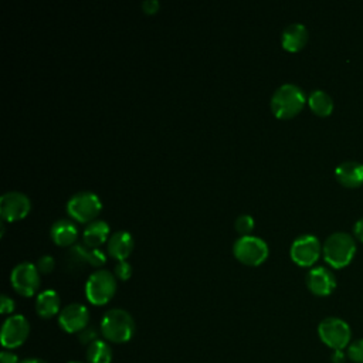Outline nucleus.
<instances>
[{"instance_id": "obj_1", "label": "nucleus", "mask_w": 363, "mask_h": 363, "mask_svg": "<svg viewBox=\"0 0 363 363\" xmlns=\"http://www.w3.org/2000/svg\"><path fill=\"white\" fill-rule=\"evenodd\" d=\"M303 89L292 82L279 85L271 96V109L279 119H289L299 113L306 102Z\"/></svg>"}, {"instance_id": "obj_2", "label": "nucleus", "mask_w": 363, "mask_h": 363, "mask_svg": "<svg viewBox=\"0 0 363 363\" xmlns=\"http://www.w3.org/2000/svg\"><path fill=\"white\" fill-rule=\"evenodd\" d=\"M325 261L333 268H342L347 265L356 252L354 238L345 231L332 233L322 247Z\"/></svg>"}, {"instance_id": "obj_3", "label": "nucleus", "mask_w": 363, "mask_h": 363, "mask_svg": "<svg viewBox=\"0 0 363 363\" xmlns=\"http://www.w3.org/2000/svg\"><path fill=\"white\" fill-rule=\"evenodd\" d=\"M101 332L104 337L113 343L128 342L135 332V322L129 312L113 308L105 312L101 320Z\"/></svg>"}, {"instance_id": "obj_4", "label": "nucleus", "mask_w": 363, "mask_h": 363, "mask_svg": "<svg viewBox=\"0 0 363 363\" xmlns=\"http://www.w3.org/2000/svg\"><path fill=\"white\" fill-rule=\"evenodd\" d=\"M116 291V278L108 269H96L85 282V295L92 305H105Z\"/></svg>"}, {"instance_id": "obj_5", "label": "nucleus", "mask_w": 363, "mask_h": 363, "mask_svg": "<svg viewBox=\"0 0 363 363\" xmlns=\"http://www.w3.org/2000/svg\"><path fill=\"white\" fill-rule=\"evenodd\" d=\"M102 210V201L94 191L74 193L67 201V213L79 223H91Z\"/></svg>"}, {"instance_id": "obj_6", "label": "nucleus", "mask_w": 363, "mask_h": 363, "mask_svg": "<svg viewBox=\"0 0 363 363\" xmlns=\"http://www.w3.org/2000/svg\"><path fill=\"white\" fill-rule=\"evenodd\" d=\"M233 252L245 265H259L268 257V244L257 235H241L234 241Z\"/></svg>"}, {"instance_id": "obj_7", "label": "nucleus", "mask_w": 363, "mask_h": 363, "mask_svg": "<svg viewBox=\"0 0 363 363\" xmlns=\"http://www.w3.org/2000/svg\"><path fill=\"white\" fill-rule=\"evenodd\" d=\"M318 335L320 340L332 350H343L350 343L352 330L343 319L329 316L319 323Z\"/></svg>"}, {"instance_id": "obj_8", "label": "nucleus", "mask_w": 363, "mask_h": 363, "mask_svg": "<svg viewBox=\"0 0 363 363\" xmlns=\"http://www.w3.org/2000/svg\"><path fill=\"white\" fill-rule=\"evenodd\" d=\"M13 288L23 296H33L40 286V271L30 261L18 262L10 274Z\"/></svg>"}, {"instance_id": "obj_9", "label": "nucleus", "mask_w": 363, "mask_h": 363, "mask_svg": "<svg viewBox=\"0 0 363 363\" xmlns=\"http://www.w3.org/2000/svg\"><path fill=\"white\" fill-rule=\"evenodd\" d=\"M320 251L322 245L316 235L302 234L292 241L289 255L295 264L301 267H309L318 261Z\"/></svg>"}, {"instance_id": "obj_10", "label": "nucleus", "mask_w": 363, "mask_h": 363, "mask_svg": "<svg viewBox=\"0 0 363 363\" xmlns=\"http://www.w3.org/2000/svg\"><path fill=\"white\" fill-rule=\"evenodd\" d=\"M30 333V323L23 315L9 316L3 326L0 340L6 349H16L21 346Z\"/></svg>"}, {"instance_id": "obj_11", "label": "nucleus", "mask_w": 363, "mask_h": 363, "mask_svg": "<svg viewBox=\"0 0 363 363\" xmlns=\"http://www.w3.org/2000/svg\"><path fill=\"white\" fill-rule=\"evenodd\" d=\"M30 210L31 201L21 191H7L0 197V216L4 221L21 220Z\"/></svg>"}, {"instance_id": "obj_12", "label": "nucleus", "mask_w": 363, "mask_h": 363, "mask_svg": "<svg viewBox=\"0 0 363 363\" xmlns=\"http://www.w3.org/2000/svg\"><path fill=\"white\" fill-rule=\"evenodd\" d=\"M89 311L82 303H69L58 315V323L68 333H79L88 326Z\"/></svg>"}, {"instance_id": "obj_13", "label": "nucleus", "mask_w": 363, "mask_h": 363, "mask_svg": "<svg viewBox=\"0 0 363 363\" xmlns=\"http://www.w3.org/2000/svg\"><path fill=\"white\" fill-rule=\"evenodd\" d=\"M306 285L312 294L318 296H326L335 289L336 278L330 269L323 265H318L308 271Z\"/></svg>"}, {"instance_id": "obj_14", "label": "nucleus", "mask_w": 363, "mask_h": 363, "mask_svg": "<svg viewBox=\"0 0 363 363\" xmlns=\"http://www.w3.org/2000/svg\"><path fill=\"white\" fill-rule=\"evenodd\" d=\"M132 250H133V237L130 233L125 230L115 231L113 234L109 235L106 241L108 254L118 261L126 259L128 255L132 252Z\"/></svg>"}, {"instance_id": "obj_15", "label": "nucleus", "mask_w": 363, "mask_h": 363, "mask_svg": "<svg viewBox=\"0 0 363 363\" xmlns=\"http://www.w3.org/2000/svg\"><path fill=\"white\" fill-rule=\"evenodd\" d=\"M337 182L346 187H357L363 184V163L356 160H345L335 169Z\"/></svg>"}, {"instance_id": "obj_16", "label": "nucleus", "mask_w": 363, "mask_h": 363, "mask_svg": "<svg viewBox=\"0 0 363 363\" xmlns=\"http://www.w3.org/2000/svg\"><path fill=\"white\" fill-rule=\"evenodd\" d=\"M308 41V28L301 23L288 24L281 34V44L286 51H299Z\"/></svg>"}, {"instance_id": "obj_17", "label": "nucleus", "mask_w": 363, "mask_h": 363, "mask_svg": "<svg viewBox=\"0 0 363 363\" xmlns=\"http://www.w3.org/2000/svg\"><path fill=\"white\" fill-rule=\"evenodd\" d=\"M52 241L60 247L71 245L78 238V230L74 221L68 218H60L52 223L50 230Z\"/></svg>"}, {"instance_id": "obj_18", "label": "nucleus", "mask_w": 363, "mask_h": 363, "mask_svg": "<svg viewBox=\"0 0 363 363\" xmlns=\"http://www.w3.org/2000/svg\"><path fill=\"white\" fill-rule=\"evenodd\" d=\"M109 224L104 220H94L86 224L82 233L84 244L89 248H99L101 244L108 241L109 238Z\"/></svg>"}, {"instance_id": "obj_19", "label": "nucleus", "mask_w": 363, "mask_h": 363, "mask_svg": "<svg viewBox=\"0 0 363 363\" xmlns=\"http://www.w3.org/2000/svg\"><path fill=\"white\" fill-rule=\"evenodd\" d=\"M35 311L44 318L50 319L60 312V296L54 289L41 291L35 298Z\"/></svg>"}, {"instance_id": "obj_20", "label": "nucleus", "mask_w": 363, "mask_h": 363, "mask_svg": "<svg viewBox=\"0 0 363 363\" xmlns=\"http://www.w3.org/2000/svg\"><path fill=\"white\" fill-rule=\"evenodd\" d=\"M308 105L312 112L319 116H328L333 111V99L323 89H313L308 95Z\"/></svg>"}, {"instance_id": "obj_21", "label": "nucleus", "mask_w": 363, "mask_h": 363, "mask_svg": "<svg viewBox=\"0 0 363 363\" xmlns=\"http://www.w3.org/2000/svg\"><path fill=\"white\" fill-rule=\"evenodd\" d=\"M86 357L89 363H111L112 362V349L104 340H95L88 345Z\"/></svg>"}, {"instance_id": "obj_22", "label": "nucleus", "mask_w": 363, "mask_h": 363, "mask_svg": "<svg viewBox=\"0 0 363 363\" xmlns=\"http://www.w3.org/2000/svg\"><path fill=\"white\" fill-rule=\"evenodd\" d=\"M88 252H89V247H86L85 244L72 245L67 254L69 267L82 268L84 265H89L88 264Z\"/></svg>"}, {"instance_id": "obj_23", "label": "nucleus", "mask_w": 363, "mask_h": 363, "mask_svg": "<svg viewBox=\"0 0 363 363\" xmlns=\"http://www.w3.org/2000/svg\"><path fill=\"white\" fill-rule=\"evenodd\" d=\"M234 227H235V230L240 234L248 235L252 231V228H254V218H252V216H250V214L238 216L235 218V221H234Z\"/></svg>"}, {"instance_id": "obj_24", "label": "nucleus", "mask_w": 363, "mask_h": 363, "mask_svg": "<svg viewBox=\"0 0 363 363\" xmlns=\"http://www.w3.org/2000/svg\"><path fill=\"white\" fill-rule=\"evenodd\" d=\"M347 357L354 363H363V339H357L347 346Z\"/></svg>"}, {"instance_id": "obj_25", "label": "nucleus", "mask_w": 363, "mask_h": 363, "mask_svg": "<svg viewBox=\"0 0 363 363\" xmlns=\"http://www.w3.org/2000/svg\"><path fill=\"white\" fill-rule=\"evenodd\" d=\"M37 268H38V271L40 272H43V274H50L52 269H54V267H55V259H54V257L52 255H50V254H44V255H41L38 259H37Z\"/></svg>"}, {"instance_id": "obj_26", "label": "nucleus", "mask_w": 363, "mask_h": 363, "mask_svg": "<svg viewBox=\"0 0 363 363\" xmlns=\"http://www.w3.org/2000/svg\"><path fill=\"white\" fill-rule=\"evenodd\" d=\"M106 262V255L101 248H89L88 264L92 267H101Z\"/></svg>"}, {"instance_id": "obj_27", "label": "nucleus", "mask_w": 363, "mask_h": 363, "mask_svg": "<svg viewBox=\"0 0 363 363\" xmlns=\"http://www.w3.org/2000/svg\"><path fill=\"white\" fill-rule=\"evenodd\" d=\"M113 274H115L116 278L125 281L132 275V265L126 259L118 261L116 265H115V272Z\"/></svg>"}, {"instance_id": "obj_28", "label": "nucleus", "mask_w": 363, "mask_h": 363, "mask_svg": "<svg viewBox=\"0 0 363 363\" xmlns=\"http://www.w3.org/2000/svg\"><path fill=\"white\" fill-rule=\"evenodd\" d=\"M79 340L82 342V343H88V345H91L92 342H95V340H98L96 339V330H95V328H85L84 330H81L79 332Z\"/></svg>"}, {"instance_id": "obj_29", "label": "nucleus", "mask_w": 363, "mask_h": 363, "mask_svg": "<svg viewBox=\"0 0 363 363\" xmlns=\"http://www.w3.org/2000/svg\"><path fill=\"white\" fill-rule=\"evenodd\" d=\"M0 311H1V313H11L14 311V301L10 296H7L6 294L1 295Z\"/></svg>"}, {"instance_id": "obj_30", "label": "nucleus", "mask_w": 363, "mask_h": 363, "mask_svg": "<svg viewBox=\"0 0 363 363\" xmlns=\"http://www.w3.org/2000/svg\"><path fill=\"white\" fill-rule=\"evenodd\" d=\"M160 7V3L157 0H143L142 1V9L147 14H155Z\"/></svg>"}, {"instance_id": "obj_31", "label": "nucleus", "mask_w": 363, "mask_h": 363, "mask_svg": "<svg viewBox=\"0 0 363 363\" xmlns=\"http://www.w3.org/2000/svg\"><path fill=\"white\" fill-rule=\"evenodd\" d=\"M0 363H18V359L11 352H1L0 353Z\"/></svg>"}, {"instance_id": "obj_32", "label": "nucleus", "mask_w": 363, "mask_h": 363, "mask_svg": "<svg viewBox=\"0 0 363 363\" xmlns=\"http://www.w3.org/2000/svg\"><path fill=\"white\" fill-rule=\"evenodd\" d=\"M353 231H354V235H356L360 241H363V217L359 218V220L354 223Z\"/></svg>"}, {"instance_id": "obj_33", "label": "nucleus", "mask_w": 363, "mask_h": 363, "mask_svg": "<svg viewBox=\"0 0 363 363\" xmlns=\"http://www.w3.org/2000/svg\"><path fill=\"white\" fill-rule=\"evenodd\" d=\"M345 354L343 350H333L332 353V363H343L345 362Z\"/></svg>"}, {"instance_id": "obj_34", "label": "nucleus", "mask_w": 363, "mask_h": 363, "mask_svg": "<svg viewBox=\"0 0 363 363\" xmlns=\"http://www.w3.org/2000/svg\"><path fill=\"white\" fill-rule=\"evenodd\" d=\"M21 363H47L45 360H43V359H37V357H30V359H26V360H23Z\"/></svg>"}, {"instance_id": "obj_35", "label": "nucleus", "mask_w": 363, "mask_h": 363, "mask_svg": "<svg viewBox=\"0 0 363 363\" xmlns=\"http://www.w3.org/2000/svg\"><path fill=\"white\" fill-rule=\"evenodd\" d=\"M68 363H81V362H68Z\"/></svg>"}]
</instances>
